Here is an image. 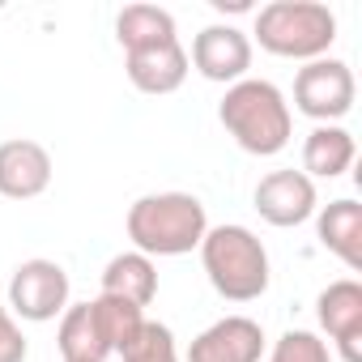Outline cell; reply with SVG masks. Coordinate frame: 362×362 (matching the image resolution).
I'll use <instances>...</instances> for the list:
<instances>
[{
  "mask_svg": "<svg viewBox=\"0 0 362 362\" xmlns=\"http://www.w3.org/2000/svg\"><path fill=\"white\" fill-rule=\"evenodd\" d=\"M218 119L235 136V145L243 153H256V158L281 153L290 145V132H294L286 94L273 81H264V77H243V81L226 86Z\"/></svg>",
  "mask_w": 362,
  "mask_h": 362,
  "instance_id": "1",
  "label": "cell"
},
{
  "mask_svg": "<svg viewBox=\"0 0 362 362\" xmlns=\"http://www.w3.org/2000/svg\"><path fill=\"white\" fill-rule=\"evenodd\" d=\"M128 239L141 256H188L201 247L209 218L192 192H149L128 205Z\"/></svg>",
  "mask_w": 362,
  "mask_h": 362,
  "instance_id": "2",
  "label": "cell"
},
{
  "mask_svg": "<svg viewBox=\"0 0 362 362\" xmlns=\"http://www.w3.org/2000/svg\"><path fill=\"white\" fill-rule=\"evenodd\" d=\"M201 264L209 286L226 303H256L269 290V252L247 226H209L201 239Z\"/></svg>",
  "mask_w": 362,
  "mask_h": 362,
  "instance_id": "3",
  "label": "cell"
},
{
  "mask_svg": "<svg viewBox=\"0 0 362 362\" xmlns=\"http://www.w3.org/2000/svg\"><path fill=\"white\" fill-rule=\"evenodd\" d=\"M256 43L281 60H324L337 43V13L320 0H273L256 13Z\"/></svg>",
  "mask_w": 362,
  "mask_h": 362,
  "instance_id": "4",
  "label": "cell"
},
{
  "mask_svg": "<svg viewBox=\"0 0 362 362\" xmlns=\"http://www.w3.org/2000/svg\"><path fill=\"white\" fill-rule=\"evenodd\" d=\"M354 94H358V81H354V69L345 60H311L298 69L294 77V107L315 119V124H337L354 111Z\"/></svg>",
  "mask_w": 362,
  "mask_h": 362,
  "instance_id": "5",
  "label": "cell"
},
{
  "mask_svg": "<svg viewBox=\"0 0 362 362\" xmlns=\"http://www.w3.org/2000/svg\"><path fill=\"white\" fill-rule=\"evenodd\" d=\"M69 307V273L56 260H22L9 277V311L30 320V324H47L56 315H64Z\"/></svg>",
  "mask_w": 362,
  "mask_h": 362,
  "instance_id": "6",
  "label": "cell"
},
{
  "mask_svg": "<svg viewBox=\"0 0 362 362\" xmlns=\"http://www.w3.org/2000/svg\"><path fill=\"white\" fill-rule=\"evenodd\" d=\"M188 64L205 77V81H218V86H235L247 77L252 69V39L239 30V26H205L197 39H192V56Z\"/></svg>",
  "mask_w": 362,
  "mask_h": 362,
  "instance_id": "7",
  "label": "cell"
},
{
  "mask_svg": "<svg viewBox=\"0 0 362 362\" xmlns=\"http://www.w3.org/2000/svg\"><path fill=\"white\" fill-rule=\"evenodd\" d=\"M256 214L277 226V230H290V226H303L307 218H315V184L303 175V170H269L260 184H256Z\"/></svg>",
  "mask_w": 362,
  "mask_h": 362,
  "instance_id": "8",
  "label": "cell"
},
{
  "mask_svg": "<svg viewBox=\"0 0 362 362\" xmlns=\"http://www.w3.org/2000/svg\"><path fill=\"white\" fill-rule=\"evenodd\" d=\"M315 320L345 362H362V286L354 277H341L328 290H320Z\"/></svg>",
  "mask_w": 362,
  "mask_h": 362,
  "instance_id": "9",
  "label": "cell"
},
{
  "mask_svg": "<svg viewBox=\"0 0 362 362\" xmlns=\"http://www.w3.org/2000/svg\"><path fill=\"white\" fill-rule=\"evenodd\" d=\"M260 358H264V328L247 315H226L188 345V362H260Z\"/></svg>",
  "mask_w": 362,
  "mask_h": 362,
  "instance_id": "10",
  "label": "cell"
},
{
  "mask_svg": "<svg viewBox=\"0 0 362 362\" xmlns=\"http://www.w3.org/2000/svg\"><path fill=\"white\" fill-rule=\"evenodd\" d=\"M52 188V153L39 141H5L0 145V197L35 201Z\"/></svg>",
  "mask_w": 362,
  "mask_h": 362,
  "instance_id": "11",
  "label": "cell"
},
{
  "mask_svg": "<svg viewBox=\"0 0 362 362\" xmlns=\"http://www.w3.org/2000/svg\"><path fill=\"white\" fill-rule=\"evenodd\" d=\"M124 73L141 94H175L179 86L188 81L192 64L184 43H158V47H141V52H124Z\"/></svg>",
  "mask_w": 362,
  "mask_h": 362,
  "instance_id": "12",
  "label": "cell"
},
{
  "mask_svg": "<svg viewBox=\"0 0 362 362\" xmlns=\"http://www.w3.org/2000/svg\"><path fill=\"white\" fill-rule=\"evenodd\" d=\"M315 235L320 247L332 252L349 273L362 269V205L358 201H332L324 209H315Z\"/></svg>",
  "mask_w": 362,
  "mask_h": 362,
  "instance_id": "13",
  "label": "cell"
},
{
  "mask_svg": "<svg viewBox=\"0 0 362 362\" xmlns=\"http://www.w3.org/2000/svg\"><path fill=\"white\" fill-rule=\"evenodd\" d=\"M354 153H358V145H354L349 128L315 124L307 132V141H303V175L311 179V184L315 179H337V175H345L354 166Z\"/></svg>",
  "mask_w": 362,
  "mask_h": 362,
  "instance_id": "14",
  "label": "cell"
},
{
  "mask_svg": "<svg viewBox=\"0 0 362 362\" xmlns=\"http://www.w3.org/2000/svg\"><path fill=\"white\" fill-rule=\"evenodd\" d=\"M103 294L124 298V303H132V307L145 311L158 298V264L149 256H141V252L111 256L107 269H103Z\"/></svg>",
  "mask_w": 362,
  "mask_h": 362,
  "instance_id": "15",
  "label": "cell"
},
{
  "mask_svg": "<svg viewBox=\"0 0 362 362\" xmlns=\"http://www.w3.org/2000/svg\"><path fill=\"white\" fill-rule=\"evenodd\" d=\"M56 345H60L64 362H107L111 358V345H107L98 315H94V303H69L64 307Z\"/></svg>",
  "mask_w": 362,
  "mask_h": 362,
  "instance_id": "16",
  "label": "cell"
},
{
  "mask_svg": "<svg viewBox=\"0 0 362 362\" xmlns=\"http://www.w3.org/2000/svg\"><path fill=\"white\" fill-rule=\"evenodd\" d=\"M115 39L124 52H141V47H158V43H175V18L158 5H128L115 18Z\"/></svg>",
  "mask_w": 362,
  "mask_h": 362,
  "instance_id": "17",
  "label": "cell"
},
{
  "mask_svg": "<svg viewBox=\"0 0 362 362\" xmlns=\"http://www.w3.org/2000/svg\"><path fill=\"white\" fill-rule=\"evenodd\" d=\"M90 303H94V315H98V328H103L111 354H119V349L141 332V324H145V311L132 307V303H124V298L98 294V298H90Z\"/></svg>",
  "mask_w": 362,
  "mask_h": 362,
  "instance_id": "18",
  "label": "cell"
},
{
  "mask_svg": "<svg viewBox=\"0 0 362 362\" xmlns=\"http://www.w3.org/2000/svg\"><path fill=\"white\" fill-rule=\"evenodd\" d=\"M124 362H179V349H175V332L158 320H145L141 332L119 349Z\"/></svg>",
  "mask_w": 362,
  "mask_h": 362,
  "instance_id": "19",
  "label": "cell"
},
{
  "mask_svg": "<svg viewBox=\"0 0 362 362\" xmlns=\"http://www.w3.org/2000/svg\"><path fill=\"white\" fill-rule=\"evenodd\" d=\"M264 362H332V354H328V341H320L315 332L290 328V332H281L273 341V349H269Z\"/></svg>",
  "mask_w": 362,
  "mask_h": 362,
  "instance_id": "20",
  "label": "cell"
},
{
  "mask_svg": "<svg viewBox=\"0 0 362 362\" xmlns=\"http://www.w3.org/2000/svg\"><path fill=\"white\" fill-rule=\"evenodd\" d=\"M0 362H26V337L5 303H0Z\"/></svg>",
  "mask_w": 362,
  "mask_h": 362,
  "instance_id": "21",
  "label": "cell"
}]
</instances>
